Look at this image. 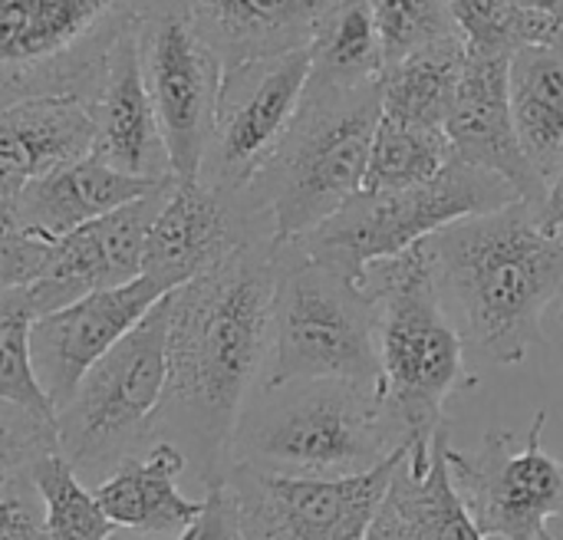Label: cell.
Segmentation results:
<instances>
[{"label":"cell","mask_w":563,"mask_h":540,"mask_svg":"<svg viewBox=\"0 0 563 540\" xmlns=\"http://www.w3.org/2000/svg\"><path fill=\"white\" fill-rule=\"evenodd\" d=\"M274 251L247 244L168 294V383L148 442H175L205 488L224 485L238 419L267 373Z\"/></svg>","instance_id":"6da1fadb"},{"label":"cell","mask_w":563,"mask_h":540,"mask_svg":"<svg viewBox=\"0 0 563 540\" xmlns=\"http://www.w3.org/2000/svg\"><path fill=\"white\" fill-rule=\"evenodd\" d=\"M445 294L465 340L498 366H518L544 346V310L563 294V228L548 231L541 205L525 198L455 221L432 238Z\"/></svg>","instance_id":"7a4b0ae2"},{"label":"cell","mask_w":563,"mask_h":540,"mask_svg":"<svg viewBox=\"0 0 563 540\" xmlns=\"http://www.w3.org/2000/svg\"><path fill=\"white\" fill-rule=\"evenodd\" d=\"M416 445L379 389L353 379H290L261 386L244 406L231 465L271 475L346 478L363 475Z\"/></svg>","instance_id":"3957f363"},{"label":"cell","mask_w":563,"mask_h":540,"mask_svg":"<svg viewBox=\"0 0 563 540\" xmlns=\"http://www.w3.org/2000/svg\"><path fill=\"white\" fill-rule=\"evenodd\" d=\"M363 280L379 307L383 399L412 442H432L445 426V403L478 386L465 366L468 340L445 310L432 238L369 264Z\"/></svg>","instance_id":"277c9868"},{"label":"cell","mask_w":563,"mask_h":540,"mask_svg":"<svg viewBox=\"0 0 563 540\" xmlns=\"http://www.w3.org/2000/svg\"><path fill=\"white\" fill-rule=\"evenodd\" d=\"M274 327L261 386L290 379H353L383 393L379 307L366 280L313 254L303 241L274 251Z\"/></svg>","instance_id":"5b68a950"},{"label":"cell","mask_w":563,"mask_h":540,"mask_svg":"<svg viewBox=\"0 0 563 540\" xmlns=\"http://www.w3.org/2000/svg\"><path fill=\"white\" fill-rule=\"evenodd\" d=\"M379 119L383 79L360 89L307 82L287 135L251 181L254 198L274 221L277 244L317 231L366 188Z\"/></svg>","instance_id":"8992f818"},{"label":"cell","mask_w":563,"mask_h":540,"mask_svg":"<svg viewBox=\"0 0 563 540\" xmlns=\"http://www.w3.org/2000/svg\"><path fill=\"white\" fill-rule=\"evenodd\" d=\"M155 0H0V96L96 99L109 53Z\"/></svg>","instance_id":"52a82bcc"},{"label":"cell","mask_w":563,"mask_h":540,"mask_svg":"<svg viewBox=\"0 0 563 540\" xmlns=\"http://www.w3.org/2000/svg\"><path fill=\"white\" fill-rule=\"evenodd\" d=\"M165 383L168 294L82 376L59 409V449L79 478L112 472L148 445Z\"/></svg>","instance_id":"ba28073f"},{"label":"cell","mask_w":563,"mask_h":540,"mask_svg":"<svg viewBox=\"0 0 563 540\" xmlns=\"http://www.w3.org/2000/svg\"><path fill=\"white\" fill-rule=\"evenodd\" d=\"M518 188L495 172L452 158L449 168L412 188H363L317 231L294 238L313 254L366 277V267L396 257L472 214L518 201Z\"/></svg>","instance_id":"9c48e42d"},{"label":"cell","mask_w":563,"mask_h":540,"mask_svg":"<svg viewBox=\"0 0 563 540\" xmlns=\"http://www.w3.org/2000/svg\"><path fill=\"white\" fill-rule=\"evenodd\" d=\"M412 445L363 475L300 478L228 465L224 492L247 540H369L399 462Z\"/></svg>","instance_id":"30bf717a"},{"label":"cell","mask_w":563,"mask_h":540,"mask_svg":"<svg viewBox=\"0 0 563 540\" xmlns=\"http://www.w3.org/2000/svg\"><path fill=\"white\" fill-rule=\"evenodd\" d=\"M139 53L175 175L191 181L211 142L224 63L198 33L181 0H155L139 23Z\"/></svg>","instance_id":"8fae6325"},{"label":"cell","mask_w":563,"mask_h":540,"mask_svg":"<svg viewBox=\"0 0 563 540\" xmlns=\"http://www.w3.org/2000/svg\"><path fill=\"white\" fill-rule=\"evenodd\" d=\"M544 426L548 412H538L521 442L495 429L475 455L449 452L452 478L488 540H558L551 521L563 525V462L544 452Z\"/></svg>","instance_id":"7c38bea8"},{"label":"cell","mask_w":563,"mask_h":540,"mask_svg":"<svg viewBox=\"0 0 563 540\" xmlns=\"http://www.w3.org/2000/svg\"><path fill=\"white\" fill-rule=\"evenodd\" d=\"M310 82V46L224 69L201 181L247 188L287 135Z\"/></svg>","instance_id":"4fadbf2b"},{"label":"cell","mask_w":563,"mask_h":540,"mask_svg":"<svg viewBox=\"0 0 563 540\" xmlns=\"http://www.w3.org/2000/svg\"><path fill=\"white\" fill-rule=\"evenodd\" d=\"M257 241L277 244V234L251 185L214 188L201 178H178L148 231L142 277L172 294Z\"/></svg>","instance_id":"5bb4252c"},{"label":"cell","mask_w":563,"mask_h":540,"mask_svg":"<svg viewBox=\"0 0 563 540\" xmlns=\"http://www.w3.org/2000/svg\"><path fill=\"white\" fill-rule=\"evenodd\" d=\"M175 185H178V178H172L168 185H162L158 191H152L145 198H135V201L56 238L53 251H49L46 274L33 287H23L33 310L43 317V313L69 307L89 294L139 280L142 267H145L148 231Z\"/></svg>","instance_id":"9a60e30c"},{"label":"cell","mask_w":563,"mask_h":540,"mask_svg":"<svg viewBox=\"0 0 563 540\" xmlns=\"http://www.w3.org/2000/svg\"><path fill=\"white\" fill-rule=\"evenodd\" d=\"M162 297L165 290L155 280L139 277L132 284L89 294L69 307L36 317L30 330L33 366L56 409L73 399L82 376L122 337H129Z\"/></svg>","instance_id":"2e32d148"},{"label":"cell","mask_w":563,"mask_h":540,"mask_svg":"<svg viewBox=\"0 0 563 540\" xmlns=\"http://www.w3.org/2000/svg\"><path fill=\"white\" fill-rule=\"evenodd\" d=\"M508 69H511V56H488V53L468 49L462 86H459L445 129H449L455 158L501 175L505 181L518 188L525 201L544 205L551 185L531 165L518 139Z\"/></svg>","instance_id":"e0dca14e"},{"label":"cell","mask_w":563,"mask_h":540,"mask_svg":"<svg viewBox=\"0 0 563 540\" xmlns=\"http://www.w3.org/2000/svg\"><path fill=\"white\" fill-rule=\"evenodd\" d=\"M92 109H96V145H92L96 158L135 178H152V181L178 178L155 99L145 82L139 30L122 36L109 53Z\"/></svg>","instance_id":"ac0fdd59"},{"label":"cell","mask_w":563,"mask_h":540,"mask_svg":"<svg viewBox=\"0 0 563 540\" xmlns=\"http://www.w3.org/2000/svg\"><path fill=\"white\" fill-rule=\"evenodd\" d=\"M452 426L445 422L432 442H416L399 462L369 540H488L455 478H452Z\"/></svg>","instance_id":"d6986e66"},{"label":"cell","mask_w":563,"mask_h":540,"mask_svg":"<svg viewBox=\"0 0 563 540\" xmlns=\"http://www.w3.org/2000/svg\"><path fill=\"white\" fill-rule=\"evenodd\" d=\"M165 181L135 178L112 165H106L96 155L76 158L43 178L26 181L10 201H0L3 228H16L36 238H63L135 198H145L158 191Z\"/></svg>","instance_id":"ffe728a7"},{"label":"cell","mask_w":563,"mask_h":540,"mask_svg":"<svg viewBox=\"0 0 563 540\" xmlns=\"http://www.w3.org/2000/svg\"><path fill=\"white\" fill-rule=\"evenodd\" d=\"M96 109L89 96H30L0 109V201L26 181L92 155Z\"/></svg>","instance_id":"44dd1931"},{"label":"cell","mask_w":563,"mask_h":540,"mask_svg":"<svg viewBox=\"0 0 563 540\" xmlns=\"http://www.w3.org/2000/svg\"><path fill=\"white\" fill-rule=\"evenodd\" d=\"M188 472V459L175 442L155 439L142 452L112 469L92 492L102 511L132 535L178 540L205 511V498H185L178 478Z\"/></svg>","instance_id":"7402d4cb"},{"label":"cell","mask_w":563,"mask_h":540,"mask_svg":"<svg viewBox=\"0 0 563 540\" xmlns=\"http://www.w3.org/2000/svg\"><path fill=\"white\" fill-rule=\"evenodd\" d=\"M224 69L307 49L327 0H181Z\"/></svg>","instance_id":"603a6c76"},{"label":"cell","mask_w":563,"mask_h":540,"mask_svg":"<svg viewBox=\"0 0 563 540\" xmlns=\"http://www.w3.org/2000/svg\"><path fill=\"white\" fill-rule=\"evenodd\" d=\"M511 112L531 165L554 178L563 158V43H531L511 56Z\"/></svg>","instance_id":"cb8c5ba5"},{"label":"cell","mask_w":563,"mask_h":540,"mask_svg":"<svg viewBox=\"0 0 563 540\" xmlns=\"http://www.w3.org/2000/svg\"><path fill=\"white\" fill-rule=\"evenodd\" d=\"M383 73L386 49L369 0H327L310 43V86L360 89Z\"/></svg>","instance_id":"d4e9b609"},{"label":"cell","mask_w":563,"mask_h":540,"mask_svg":"<svg viewBox=\"0 0 563 540\" xmlns=\"http://www.w3.org/2000/svg\"><path fill=\"white\" fill-rule=\"evenodd\" d=\"M465 63H468L465 36L422 46L389 63L383 73V112L445 125L462 86Z\"/></svg>","instance_id":"484cf974"},{"label":"cell","mask_w":563,"mask_h":540,"mask_svg":"<svg viewBox=\"0 0 563 540\" xmlns=\"http://www.w3.org/2000/svg\"><path fill=\"white\" fill-rule=\"evenodd\" d=\"M455 158L452 139L445 125L416 122L386 115L379 119L369 168H366V188H412L439 178L449 162Z\"/></svg>","instance_id":"4316f807"},{"label":"cell","mask_w":563,"mask_h":540,"mask_svg":"<svg viewBox=\"0 0 563 540\" xmlns=\"http://www.w3.org/2000/svg\"><path fill=\"white\" fill-rule=\"evenodd\" d=\"M455 23L475 53L515 56L531 43H563V23L515 0H449Z\"/></svg>","instance_id":"83f0119b"},{"label":"cell","mask_w":563,"mask_h":540,"mask_svg":"<svg viewBox=\"0 0 563 540\" xmlns=\"http://www.w3.org/2000/svg\"><path fill=\"white\" fill-rule=\"evenodd\" d=\"M36 317L40 313L33 310L23 287L0 290V403L56 419L59 409L43 389L30 350V330Z\"/></svg>","instance_id":"f1b7e54d"},{"label":"cell","mask_w":563,"mask_h":540,"mask_svg":"<svg viewBox=\"0 0 563 540\" xmlns=\"http://www.w3.org/2000/svg\"><path fill=\"white\" fill-rule=\"evenodd\" d=\"M43 495L46 528L53 540H112L119 525L102 511L96 492H89L79 472L63 459V452L40 459L26 469Z\"/></svg>","instance_id":"f546056e"},{"label":"cell","mask_w":563,"mask_h":540,"mask_svg":"<svg viewBox=\"0 0 563 540\" xmlns=\"http://www.w3.org/2000/svg\"><path fill=\"white\" fill-rule=\"evenodd\" d=\"M369 7L383 36L386 66L422 46L462 36L449 0H369Z\"/></svg>","instance_id":"4dcf8cb0"},{"label":"cell","mask_w":563,"mask_h":540,"mask_svg":"<svg viewBox=\"0 0 563 540\" xmlns=\"http://www.w3.org/2000/svg\"><path fill=\"white\" fill-rule=\"evenodd\" d=\"M0 540H53L30 472H0Z\"/></svg>","instance_id":"1f68e13d"},{"label":"cell","mask_w":563,"mask_h":540,"mask_svg":"<svg viewBox=\"0 0 563 540\" xmlns=\"http://www.w3.org/2000/svg\"><path fill=\"white\" fill-rule=\"evenodd\" d=\"M178 540H247L244 531H241V525H238V515L231 508V498H228L224 485L208 488L205 511L198 515V521Z\"/></svg>","instance_id":"d6a6232c"},{"label":"cell","mask_w":563,"mask_h":540,"mask_svg":"<svg viewBox=\"0 0 563 540\" xmlns=\"http://www.w3.org/2000/svg\"><path fill=\"white\" fill-rule=\"evenodd\" d=\"M541 221L548 231H561L563 228V158L551 178V188H548V198L541 205Z\"/></svg>","instance_id":"836d02e7"},{"label":"cell","mask_w":563,"mask_h":540,"mask_svg":"<svg viewBox=\"0 0 563 540\" xmlns=\"http://www.w3.org/2000/svg\"><path fill=\"white\" fill-rule=\"evenodd\" d=\"M515 3H521L528 10H538V13H548V16L563 23V0H515Z\"/></svg>","instance_id":"e575fe53"},{"label":"cell","mask_w":563,"mask_h":540,"mask_svg":"<svg viewBox=\"0 0 563 540\" xmlns=\"http://www.w3.org/2000/svg\"><path fill=\"white\" fill-rule=\"evenodd\" d=\"M561 323H563V307H561Z\"/></svg>","instance_id":"d590c367"}]
</instances>
